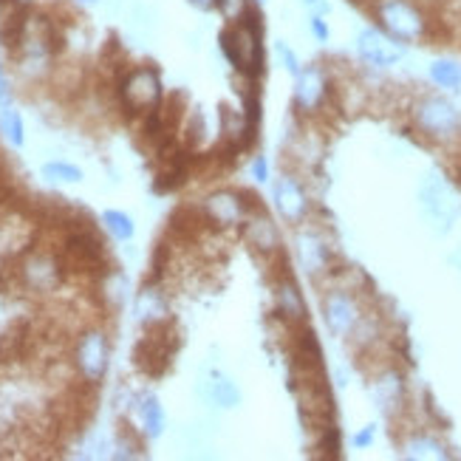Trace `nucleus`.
I'll use <instances>...</instances> for the list:
<instances>
[{
	"label": "nucleus",
	"mask_w": 461,
	"mask_h": 461,
	"mask_svg": "<svg viewBox=\"0 0 461 461\" xmlns=\"http://www.w3.org/2000/svg\"><path fill=\"white\" fill-rule=\"evenodd\" d=\"M260 17L258 9L249 6V12L238 20V23H230L218 43H221L224 57L232 63V68H238L244 77H260L264 74V49H260Z\"/></svg>",
	"instance_id": "1"
},
{
	"label": "nucleus",
	"mask_w": 461,
	"mask_h": 461,
	"mask_svg": "<svg viewBox=\"0 0 461 461\" xmlns=\"http://www.w3.org/2000/svg\"><path fill=\"white\" fill-rule=\"evenodd\" d=\"M371 14L376 26L402 46H416L430 37V14L419 0H374Z\"/></svg>",
	"instance_id": "2"
},
{
	"label": "nucleus",
	"mask_w": 461,
	"mask_h": 461,
	"mask_svg": "<svg viewBox=\"0 0 461 461\" xmlns=\"http://www.w3.org/2000/svg\"><path fill=\"white\" fill-rule=\"evenodd\" d=\"M411 113H413V125L419 128V133L428 136L430 142H450L461 128L458 108L447 96H438V94L422 96Z\"/></svg>",
	"instance_id": "3"
},
{
	"label": "nucleus",
	"mask_w": 461,
	"mask_h": 461,
	"mask_svg": "<svg viewBox=\"0 0 461 461\" xmlns=\"http://www.w3.org/2000/svg\"><path fill=\"white\" fill-rule=\"evenodd\" d=\"M419 207H422L428 224L442 235L453 227L458 215V195L445 176L428 173L422 178V185H419Z\"/></svg>",
	"instance_id": "4"
},
{
	"label": "nucleus",
	"mask_w": 461,
	"mask_h": 461,
	"mask_svg": "<svg viewBox=\"0 0 461 461\" xmlns=\"http://www.w3.org/2000/svg\"><path fill=\"white\" fill-rule=\"evenodd\" d=\"M176 346H178V339H176V331H173V326L167 323V320L150 323L148 334L139 339V346L133 351L136 368L150 374V376L165 374L167 366H170V359H173V354H176Z\"/></svg>",
	"instance_id": "5"
},
{
	"label": "nucleus",
	"mask_w": 461,
	"mask_h": 461,
	"mask_svg": "<svg viewBox=\"0 0 461 461\" xmlns=\"http://www.w3.org/2000/svg\"><path fill=\"white\" fill-rule=\"evenodd\" d=\"M119 96L131 113H153L162 105V79L156 68H133L119 83Z\"/></svg>",
	"instance_id": "6"
},
{
	"label": "nucleus",
	"mask_w": 461,
	"mask_h": 461,
	"mask_svg": "<svg viewBox=\"0 0 461 461\" xmlns=\"http://www.w3.org/2000/svg\"><path fill=\"white\" fill-rule=\"evenodd\" d=\"M323 317L334 337H351L354 329L359 326V320L366 317V309L359 303L354 289L331 286L323 297Z\"/></svg>",
	"instance_id": "7"
},
{
	"label": "nucleus",
	"mask_w": 461,
	"mask_h": 461,
	"mask_svg": "<svg viewBox=\"0 0 461 461\" xmlns=\"http://www.w3.org/2000/svg\"><path fill=\"white\" fill-rule=\"evenodd\" d=\"M255 202V198H252ZM244 202V190H215L204 198L202 215L218 230H240V224L247 221V215L258 210V204Z\"/></svg>",
	"instance_id": "8"
},
{
	"label": "nucleus",
	"mask_w": 461,
	"mask_h": 461,
	"mask_svg": "<svg viewBox=\"0 0 461 461\" xmlns=\"http://www.w3.org/2000/svg\"><path fill=\"white\" fill-rule=\"evenodd\" d=\"M354 46H357L359 59H363V63L371 66V68H393L396 63H402L405 49H408L402 43H396L393 37H388L379 26L359 29Z\"/></svg>",
	"instance_id": "9"
},
{
	"label": "nucleus",
	"mask_w": 461,
	"mask_h": 461,
	"mask_svg": "<svg viewBox=\"0 0 461 461\" xmlns=\"http://www.w3.org/2000/svg\"><path fill=\"white\" fill-rule=\"evenodd\" d=\"M74 366L88 385H96L108 374V337L99 329L86 331L77 343Z\"/></svg>",
	"instance_id": "10"
},
{
	"label": "nucleus",
	"mask_w": 461,
	"mask_h": 461,
	"mask_svg": "<svg viewBox=\"0 0 461 461\" xmlns=\"http://www.w3.org/2000/svg\"><path fill=\"white\" fill-rule=\"evenodd\" d=\"M329 94H331V83L323 68L317 63L300 68V74L294 77V108L300 113H317L329 103Z\"/></svg>",
	"instance_id": "11"
},
{
	"label": "nucleus",
	"mask_w": 461,
	"mask_h": 461,
	"mask_svg": "<svg viewBox=\"0 0 461 461\" xmlns=\"http://www.w3.org/2000/svg\"><path fill=\"white\" fill-rule=\"evenodd\" d=\"M294 244H297V260H300V267H303L306 275H312V277L331 275L334 252H331L323 232L314 230V227H303L297 232Z\"/></svg>",
	"instance_id": "12"
},
{
	"label": "nucleus",
	"mask_w": 461,
	"mask_h": 461,
	"mask_svg": "<svg viewBox=\"0 0 461 461\" xmlns=\"http://www.w3.org/2000/svg\"><path fill=\"white\" fill-rule=\"evenodd\" d=\"M275 207L280 212V218H284L286 224H306L309 218V195L303 190V185L297 182L294 176H280L277 185H275Z\"/></svg>",
	"instance_id": "13"
},
{
	"label": "nucleus",
	"mask_w": 461,
	"mask_h": 461,
	"mask_svg": "<svg viewBox=\"0 0 461 461\" xmlns=\"http://www.w3.org/2000/svg\"><path fill=\"white\" fill-rule=\"evenodd\" d=\"M240 235H244V240L258 255L264 258L280 255V230L267 212H260V207L247 215V221L240 224Z\"/></svg>",
	"instance_id": "14"
},
{
	"label": "nucleus",
	"mask_w": 461,
	"mask_h": 461,
	"mask_svg": "<svg viewBox=\"0 0 461 461\" xmlns=\"http://www.w3.org/2000/svg\"><path fill=\"white\" fill-rule=\"evenodd\" d=\"M371 396H374L376 408L385 416H396L405 408V376L396 368L379 371L371 383Z\"/></svg>",
	"instance_id": "15"
},
{
	"label": "nucleus",
	"mask_w": 461,
	"mask_h": 461,
	"mask_svg": "<svg viewBox=\"0 0 461 461\" xmlns=\"http://www.w3.org/2000/svg\"><path fill=\"white\" fill-rule=\"evenodd\" d=\"M275 312L286 326H306V300L289 275L275 284Z\"/></svg>",
	"instance_id": "16"
},
{
	"label": "nucleus",
	"mask_w": 461,
	"mask_h": 461,
	"mask_svg": "<svg viewBox=\"0 0 461 461\" xmlns=\"http://www.w3.org/2000/svg\"><path fill=\"white\" fill-rule=\"evenodd\" d=\"M20 277H23L32 289L49 292L59 284V264L49 255H32L26 264L20 267Z\"/></svg>",
	"instance_id": "17"
},
{
	"label": "nucleus",
	"mask_w": 461,
	"mask_h": 461,
	"mask_svg": "<svg viewBox=\"0 0 461 461\" xmlns=\"http://www.w3.org/2000/svg\"><path fill=\"white\" fill-rule=\"evenodd\" d=\"M202 393H204V399L210 405H215V408H224V411H230V408H235L238 402H240V391H238V385L232 383V379L227 376V374H210L207 379H204V385H202Z\"/></svg>",
	"instance_id": "18"
},
{
	"label": "nucleus",
	"mask_w": 461,
	"mask_h": 461,
	"mask_svg": "<svg viewBox=\"0 0 461 461\" xmlns=\"http://www.w3.org/2000/svg\"><path fill=\"white\" fill-rule=\"evenodd\" d=\"M402 456L405 458H413V461H442L447 458V447L438 442L436 436L430 433H413L411 438H405V445H402Z\"/></svg>",
	"instance_id": "19"
},
{
	"label": "nucleus",
	"mask_w": 461,
	"mask_h": 461,
	"mask_svg": "<svg viewBox=\"0 0 461 461\" xmlns=\"http://www.w3.org/2000/svg\"><path fill=\"white\" fill-rule=\"evenodd\" d=\"M428 77L436 88L445 91H461V63L453 57H438L428 66Z\"/></svg>",
	"instance_id": "20"
},
{
	"label": "nucleus",
	"mask_w": 461,
	"mask_h": 461,
	"mask_svg": "<svg viewBox=\"0 0 461 461\" xmlns=\"http://www.w3.org/2000/svg\"><path fill=\"white\" fill-rule=\"evenodd\" d=\"M139 416H142V428L150 438H156L165 428V411L158 405V399L153 393L142 396V402H139Z\"/></svg>",
	"instance_id": "21"
},
{
	"label": "nucleus",
	"mask_w": 461,
	"mask_h": 461,
	"mask_svg": "<svg viewBox=\"0 0 461 461\" xmlns=\"http://www.w3.org/2000/svg\"><path fill=\"white\" fill-rule=\"evenodd\" d=\"M103 224H105V230H108L116 240H131V238H133V221H131V215H125V212L108 210V212L103 215Z\"/></svg>",
	"instance_id": "22"
},
{
	"label": "nucleus",
	"mask_w": 461,
	"mask_h": 461,
	"mask_svg": "<svg viewBox=\"0 0 461 461\" xmlns=\"http://www.w3.org/2000/svg\"><path fill=\"white\" fill-rule=\"evenodd\" d=\"M0 131H4V136L12 145H17V148L23 145V119H20L17 111H12V108L0 111Z\"/></svg>",
	"instance_id": "23"
},
{
	"label": "nucleus",
	"mask_w": 461,
	"mask_h": 461,
	"mask_svg": "<svg viewBox=\"0 0 461 461\" xmlns=\"http://www.w3.org/2000/svg\"><path fill=\"white\" fill-rule=\"evenodd\" d=\"M43 176L51 178V182H66V185H74L83 178V173H79V167L74 165H66V162H51L43 167Z\"/></svg>",
	"instance_id": "24"
},
{
	"label": "nucleus",
	"mask_w": 461,
	"mask_h": 461,
	"mask_svg": "<svg viewBox=\"0 0 461 461\" xmlns=\"http://www.w3.org/2000/svg\"><path fill=\"white\" fill-rule=\"evenodd\" d=\"M249 0H215V9L224 14L227 23H238L240 17L249 12Z\"/></svg>",
	"instance_id": "25"
},
{
	"label": "nucleus",
	"mask_w": 461,
	"mask_h": 461,
	"mask_svg": "<svg viewBox=\"0 0 461 461\" xmlns=\"http://www.w3.org/2000/svg\"><path fill=\"white\" fill-rule=\"evenodd\" d=\"M275 51H277V57H280V63H284V68H286L292 77H297L303 66H300V59H297L294 49L286 43V40H277V43H275Z\"/></svg>",
	"instance_id": "26"
},
{
	"label": "nucleus",
	"mask_w": 461,
	"mask_h": 461,
	"mask_svg": "<svg viewBox=\"0 0 461 461\" xmlns=\"http://www.w3.org/2000/svg\"><path fill=\"white\" fill-rule=\"evenodd\" d=\"M309 32L314 34V40L317 43H329V37H331V29H329V23H326V14H312L309 17Z\"/></svg>",
	"instance_id": "27"
},
{
	"label": "nucleus",
	"mask_w": 461,
	"mask_h": 461,
	"mask_svg": "<svg viewBox=\"0 0 461 461\" xmlns=\"http://www.w3.org/2000/svg\"><path fill=\"white\" fill-rule=\"evenodd\" d=\"M374 438H376V425H368V428H363L359 430L351 442H354V447L357 450H366V447H371L374 445Z\"/></svg>",
	"instance_id": "28"
},
{
	"label": "nucleus",
	"mask_w": 461,
	"mask_h": 461,
	"mask_svg": "<svg viewBox=\"0 0 461 461\" xmlns=\"http://www.w3.org/2000/svg\"><path fill=\"white\" fill-rule=\"evenodd\" d=\"M252 178L255 182L264 185L267 178H269V162H267V156H255L252 158Z\"/></svg>",
	"instance_id": "29"
},
{
	"label": "nucleus",
	"mask_w": 461,
	"mask_h": 461,
	"mask_svg": "<svg viewBox=\"0 0 461 461\" xmlns=\"http://www.w3.org/2000/svg\"><path fill=\"white\" fill-rule=\"evenodd\" d=\"M9 99V83H6V74H4V66H0V103L6 105Z\"/></svg>",
	"instance_id": "30"
},
{
	"label": "nucleus",
	"mask_w": 461,
	"mask_h": 461,
	"mask_svg": "<svg viewBox=\"0 0 461 461\" xmlns=\"http://www.w3.org/2000/svg\"><path fill=\"white\" fill-rule=\"evenodd\" d=\"M303 4H306L309 9H314L317 14H326V12H329V4H326V0H303Z\"/></svg>",
	"instance_id": "31"
},
{
	"label": "nucleus",
	"mask_w": 461,
	"mask_h": 461,
	"mask_svg": "<svg viewBox=\"0 0 461 461\" xmlns=\"http://www.w3.org/2000/svg\"><path fill=\"white\" fill-rule=\"evenodd\" d=\"M190 6H195V9H202V12H210V9H215V0H187Z\"/></svg>",
	"instance_id": "32"
},
{
	"label": "nucleus",
	"mask_w": 461,
	"mask_h": 461,
	"mask_svg": "<svg viewBox=\"0 0 461 461\" xmlns=\"http://www.w3.org/2000/svg\"><path fill=\"white\" fill-rule=\"evenodd\" d=\"M12 4H14V6H20V4H29V0H12Z\"/></svg>",
	"instance_id": "33"
},
{
	"label": "nucleus",
	"mask_w": 461,
	"mask_h": 461,
	"mask_svg": "<svg viewBox=\"0 0 461 461\" xmlns=\"http://www.w3.org/2000/svg\"><path fill=\"white\" fill-rule=\"evenodd\" d=\"M255 4H264V0H255Z\"/></svg>",
	"instance_id": "34"
}]
</instances>
